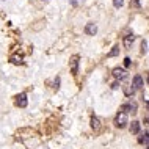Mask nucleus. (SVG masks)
<instances>
[{
  "instance_id": "f257e3e1",
  "label": "nucleus",
  "mask_w": 149,
  "mask_h": 149,
  "mask_svg": "<svg viewBox=\"0 0 149 149\" xmlns=\"http://www.w3.org/2000/svg\"><path fill=\"white\" fill-rule=\"evenodd\" d=\"M115 124H116V127H119V129L126 127L127 126V113L119 111V113L116 115V118H115Z\"/></svg>"
},
{
  "instance_id": "f03ea898",
  "label": "nucleus",
  "mask_w": 149,
  "mask_h": 149,
  "mask_svg": "<svg viewBox=\"0 0 149 149\" xmlns=\"http://www.w3.org/2000/svg\"><path fill=\"white\" fill-rule=\"evenodd\" d=\"M69 64H71V72L75 75L79 72V55H74V57L71 58Z\"/></svg>"
},
{
  "instance_id": "7ed1b4c3",
  "label": "nucleus",
  "mask_w": 149,
  "mask_h": 149,
  "mask_svg": "<svg viewBox=\"0 0 149 149\" xmlns=\"http://www.w3.org/2000/svg\"><path fill=\"white\" fill-rule=\"evenodd\" d=\"M113 77L118 79V80H124L127 77V72L123 69V68H115L113 69Z\"/></svg>"
},
{
  "instance_id": "20e7f679",
  "label": "nucleus",
  "mask_w": 149,
  "mask_h": 149,
  "mask_svg": "<svg viewBox=\"0 0 149 149\" xmlns=\"http://www.w3.org/2000/svg\"><path fill=\"white\" fill-rule=\"evenodd\" d=\"M27 104H29V100H27V96L24 94V93H22V94H19L17 97H16V105H17V107L25 108Z\"/></svg>"
},
{
  "instance_id": "39448f33",
  "label": "nucleus",
  "mask_w": 149,
  "mask_h": 149,
  "mask_svg": "<svg viewBox=\"0 0 149 149\" xmlns=\"http://www.w3.org/2000/svg\"><path fill=\"white\" fill-rule=\"evenodd\" d=\"M85 33L86 35H91V36H94L96 33H97V27H96V24H86V27H85Z\"/></svg>"
},
{
  "instance_id": "423d86ee",
  "label": "nucleus",
  "mask_w": 149,
  "mask_h": 149,
  "mask_svg": "<svg viewBox=\"0 0 149 149\" xmlns=\"http://www.w3.org/2000/svg\"><path fill=\"white\" fill-rule=\"evenodd\" d=\"M123 111H124V113H127V111L135 113V111H136V104L132 102V104H126V105H123Z\"/></svg>"
},
{
  "instance_id": "0eeeda50",
  "label": "nucleus",
  "mask_w": 149,
  "mask_h": 149,
  "mask_svg": "<svg viewBox=\"0 0 149 149\" xmlns=\"http://www.w3.org/2000/svg\"><path fill=\"white\" fill-rule=\"evenodd\" d=\"M135 41V36L132 35V33H129L126 38H124V47H126V49H129V47L132 46V42Z\"/></svg>"
},
{
  "instance_id": "6e6552de",
  "label": "nucleus",
  "mask_w": 149,
  "mask_h": 149,
  "mask_svg": "<svg viewBox=\"0 0 149 149\" xmlns=\"http://www.w3.org/2000/svg\"><path fill=\"white\" fill-rule=\"evenodd\" d=\"M135 88V90H138V88H141L143 86V77L141 75H135L134 77V85H132Z\"/></svg>"
},
{
  "instance_id": "1a4fd4ad",
  "label": "nucleus",
  "mask_w": 149,
  "mask_h": 149,
  "mask_svg": "<svg viewBox=\"0 0 149 149\" xmlns=\"http://www.w3.org/2000/svg\"><path fill=\"white\" fill-rule=\"evenodd\" d=\"M91 127L94 129V130H99V129H100V121H99V118L93 116V118H91Z\"/></svg>"
},
{
  "instance_id": "9d476101",
  "label": "nucleus",
  "mask_w": 149,
  "mask_h": 149,
  "mask_svg": "<svg viewBox=\"0 0 149 149\" xmlns=\"http://www.w3.org/2000/svg\"><path fill=\"white\" fill-rule=\"evenodd\" d=\"M22 60H24L22 55H11L10 61H11V63H14V64H21V63H22Z\"/></svg>"
},
{
  "instance_id": "9b49d317",
  "label": "nucleus",
  "mask_w": 149,
  "mask_h": 149,
  "mask_svg": "<svg viewBox=\"0 0 149 149\" xmlns=\"http://www.w3.org/2000/svg\"><path fill=\"white\" fill-rule=\"evenodd\" d=\"M130 132H132V134H138V132H140V123L134 121V123H132V126H130Z\"/></svg>"
},
{
  "instance_id": "f8f14e48",
  "label": "nucleus",
  "mask_w": 149,
  "mask_h": 149,
  "mask_svg": "<svg viewBox=\"0 0 149 149\" xmlns=\"http://www.w3.org/2000/svg\"><path fill=\"white\" fill-rule=\"evenodd\" d=\"M118 54H119V47H118V46H115V47H113V50H111V52H108V55H107V57H116Z\"/></svg>"
},
{
  "instance_id": "ddd939ff",
  "label": "nucleus",
  "mask_w": 149,
  "mask_h": 149,
  "mask_svg": "<svg viewBox=\"0 0 149 149\" xmlns=\"http://www.w3.org/2000/svg\"><path fill=\"white\" fill-rule=\"evenodd\" d=\"M141 52H143V54H146V52H148V41H146V39L141 42Z\"/></svg>"
},
{
  "instance_id": "4468645a",
  "label": "nucleus",
  "mask_w": 149,
  "mask_h": 149,
  "mask_svg": "<svg viewBox=\"0 0 149 149\" xmlns=\"http://www.w3.org/2000/svg\"><path fill=\"white\" fill-rule=\"evenodd\" d=\"M113 5L116 6V8H121L124 5V0H113Z\"/></svg>"
},
{
  "instance_id": "2eb2a0df",
  "label": "nucleus",
  "mask_w": 149,
  "mask_h": 149,
  "mask_svg": "<svg viewBox=\"0 0 149 149\" xmlns=\"http://www.w3.org/2000/svg\"><path fill=\"white\" fill-rule=\"evenodd\" d=\"M132 5H134V6H140V0H132Z\"/></svg>"
},
{
  "instance_id": "dca6fc26",
  "label": "nucleus",
  "mask_w": 149,
  "mask_h": 149,
  "mask_svg": "<svg viewBox=\"0 0 149 149\" xmlns=\"http://www.w3.org/2000/svg\"><path fill=\"white\" fill-rule=\"evenodd\" d=\"M124 64H126V66H129V64H130V58H126V60H124Z\"/></svg>"
}]
</instances>
